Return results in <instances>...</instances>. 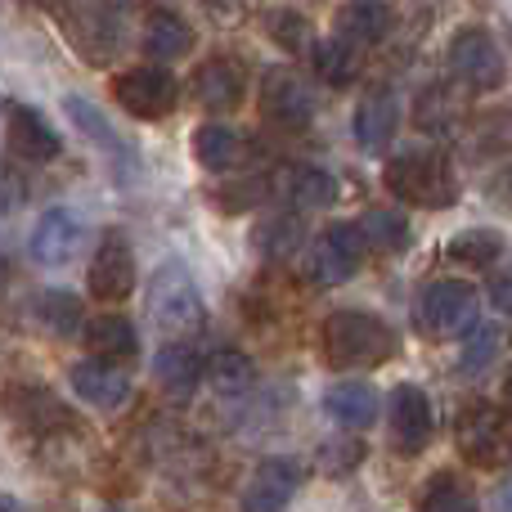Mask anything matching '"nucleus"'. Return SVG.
Segmentation results:
<instances>
[{
	"label": "nucleus",
	"instance_id": "obj_1",
	"mask_svg": "<svg viewBox=\"0 0 512 512\" xmlns=\"http://www.w3.org/2000/svg\"><path fill=\"white\" fill-rule=\"evenodd\" d=\"M319 346H324L333 369H378V364H387L391 355H396L400 337L382 315L346 306V310H333V315L324 319Z\"/></svg>",
	"mask_w": 512,
	"mask_h": 512
},
{
	"label": "nucleus",
	"instance_id": "obj_2",
	"mask_svg": "<svg viewBox=\"0 0 512 512\" xmlns=\"http://www.w3.org/2000/svg\"><path fill=\"white\" fill-rule=\"evenodd\" d=\"M382 185L391 189V198H400V203H409V207H427V212L450 207L454 198H459V185H454L450 162H445L436 149L396 153V158L387 162Z\"/></svg>",
	"mask_w": 512,
	"mask_h": 512
},
{
	"label": "nucleus",
	"instance_id": "obj_3",
	"mask_svg": "<svg viewBox=\"0 0 512 512\" xmlns=\"http://www.w3.org/2000/svg\"><path fill=\"white\" fill-rule=\"evenodd\" d=\"M149 315L153 324L162 328L167 337L176 342H189L207 328V306H203V292H198L194 274L185 265L167 261L149 283Z\"/></svg>",
	"mask_w": 512,
	"mask_h": 512
},
{
	"label": "nucleus",
	"instance_id": "obj_4",
	"mask_svg": "<svg viewBox=\"0 0 512 512\" xmlns=\"http://www.w3.org/2000/svg\"><path fill=\"white\" fill-rule=\"evenodd\" d=\"M459 454L472 468H512V409L508 405H472L459 414Z\"/></svg>",
	"mask_w": 512,
	"mask_h": 512
},
{
	"label": "nucleus",
	"instance_id": "obj_5",
	"mask_svg": "<svg viewBox=\"0 0 512 512\" xmlns=\"http://www.w3.org/2000/svg\"><path fill=\"white\" fill-rule=\"evenodd\" d=\"M418 328L427 337H472L481 328L477 288L463 279H436L418 297Z\"/></svg>",
	"mask_w": 512,
	"mask_h": 512
},
{
	"label": "nucleus",
	"instance_id": "obj_6",
	"mask_svg": "<svg viewBox=\"0 0 512 512\" xmlns=\"http://www.w3.org/2000/svg\"><path fill=\"white\" fill-rule=\"evenodd\" d=\"M445 68H450V77L459 86L477 90V95H490V90H499L508 81L504 54H499L495 36L486 27H463L450 41V50H445Z\"/></svg>",
	"mask_w": 512,
	"mask_h": 512
},
{
	"label": "nucleus",
	"instance_id": "obj_7",
	"mask_svg": "<svg viewBox=\"0 0 512 512\" xmlns=\"http://www.w3.org/2000/svg\"><path fill=\"white\" fill-rule=\"evenodd\" d=\"M113 99L126 108L131 117L144 122H158V117L176 113L180 104V81L176 72L158 68V63H144V68H126L113 77Z\"/></svg>",
	"mask_w": 512,
	"mask_h": 512
},
{
	"label": "nucleus",
	"instance_id": "obj_8",
	"mask_svg": "<svg viewBox=\"0 0 512 512\" xmlns=\"http://www.w3.org/2000/svg\"><path fill=\"white\" fill-rule=\"evenodd\" d=\"M68 41L86 54L90 63H113L122 50V9L113 5H68L59 9Z\"/></svg>",
	"mask_w": 512,
	"mask_h": 512
},
{
	"label": "nucleus",
	"instance_id": "obj_9",
	"mask_svg": "<svg viewBox=\"0 0 512 512\" xmlns=\"http://www.w3.org/2000/svg\"><path fill=\"white\" fill-rule=\"evenodd\" d=\"M364 230L360 225H328L324 234H319V243L310 248V279L319 283V288H333V283H346L355 270H360L364 261Z\"/></svg>",
	"mask_w": 512,
	"mask_h": 512
},
{
	"label": "nucleus",
	"instance_id": "obj_10",
	"mask_svg": "<svg viewBox=\"0 0 512 512\" xmlns=\"http://www.w3.org/2000/svg\"><path fill=\"white\" fill-rule=\"evenodd\" d=\"M261 113L283 131H301L315 117V95L310 86L288 68H270L261 77Z\"/></svg>",
	"mask_w": 512,
	"mask_h": 512
},
{
	"label": "nucleus",
	"instance_id": "obj_11",
	"mask_svg": "<svg viewBox=\"0 0 512 512\" xmlns=\"http://www.w3.org/2000/svg\"><path fill=\"white\" fill-rule=\"evenodd\" d=\"M387 418H391V441H396V450H405V454L427 450V441H432V432H436V409L423 387H414V382L391 387Z\"/></svg>",
	"mask_w": 512,
	"mask_h": 512
},
{
	"label": "nucleus",
	"instance_id": "obj_12",
	"mask_svg": "<svg viewBox=\"0 0 512 512\" xmlns=\"http://www.w3.org/2000/svg\"><path fill=\"white\" fill-rule=\"evenodd\" d=\"M301 481H306L301 459H288V454L265 459L248 477V486H243V512H283L301 490Z\"/></svg>",
	"mask_w": 512,
	"mask_h": 512
},
{
	"label": "nucleus",
	"instance_id": "obj_13",
	"mask_svg": "<svg viewBox=\"0 0 512 512\" xmlns=\"http://www.w3.org/2000/svg\"><path fill=\"white\" fill-rule=\"evenodd\" d=\"M90 292L99 301H126L135 292V256L122 230H108L90 261Z\"/></svg>",
	"mask_w": 512,
	"mask_h": 512
},
{
	"label": "nucleus",
	"instance_id": "obj_14",
	"mask_svg": "<svg viewBox=\"0 0 512 512\" xmlns=\"http://www.w3.org/2000/svg\"><path fill=\"white\" fill-rule=\"evenodd\" d=\"M81 243H86V221H81V212H72V207H50V212H41V221H36L32 230V261L41 265H68L72 256L81 252Z\"/></svg>",
	"mask_w": 512,
	"mask_h": 512
},
{
	"label": "nucleus",
	"instance_id": "obj_15",
	"mask_svg": "<svg viewBox=\"0 0 512 512\" xmlns=\"http://www.w3.org/2000/svg\"><path fill=\"white\" fill-rule=\"evenodd\" d=\"M5 131H9L14 153H18V158H27V162H54L63 153L59 131H54V126L45 122L36 108L18 104V99H9V104H5Z\"/></svg>",
	"mask_w": 512,
	"mask_h": 512
},
{
	"label": "nucleus",
	"instance_id": "obj_16",
	"mask_svg": "<svg viewBox=\"0 0 512 512\" xmlns=\"http://www.w3.org/2000/svg\"><path fill=\"white\" fill-rule=\"evenodd\" d=\"M63 108H68L72 126H77V131H81V135H86V140H90V144H95V149H99V153H108V158H113V162H117V171H122V180H126V176H131V171H135V167H140V158H135V153H131V144H126V140H122V135H117V131H113V122H108V117H104V113H99V108H95V104H90V99H86V95H68V99H63Z\"/></svg>",
	"mask_w": 512,
	"mask_h": 512
},
{
	"label": "nucleus",
	"instance_id": "obj_17",
	"mask_svg": "<svg viewBox=\"0 0 512 512\" xmlns=\"http://www.w3.org/2000/svg\"><path fill=\"white\" fill-rule=\"evenodd\" d=\"M194 99L212 113H230L243 99V63L234 54H212L203 68L194 72Z\"/></svg>",
	"mask_w": 512,
	"mask_h": 512
},
{
	"label": "nucleus",
	"instance_id": "obj_18",
	"mask_svg": "<svg viewBox=\"0 0 512 512\" xmlns=\"http://www.w3.org/2000/svg\"><path fill=\"white\" fill-rule=\"evenodd\" d=\"M396 126H400V104L391 90H373L360 108H355V140H360L364 153H382L391 140H396Z\"/></svg>",
	"mask_w": 512,
	"mask_h": 512
},
{
	"label": "nucleus",
	"instance_id": "obj_19",
	"mask_svg": "<svg viewBox=\"0 0 512 512\" xmlns=\"http://www.w3.org/2000/svg\"><path fill=\"white\" fill-rule=\"evenodd\" d=\"M144 50L158 63H176L194 50V23L176 9H149L144 18Z\"/></svg>",
	"mask_w": 512,
	"mask_h": 512
},
{
	"label": "nucleus",
	"instance_id": "obj_20",
	"mask_svg": "<svg viewBox=\"0 0 512 512\" xmlns=\"http://www.w3.org/2000/svg\"><path fill=\"white\" fill-rule=\"evenodd\" d=\"M279 194L301 212H315V207H328L337 198V180L333 171L315 167V162H292L279 171Z\"/></svg>",
	"mask_w": 512,
	"mask_h": 512
},
{
	"label": "nucleus",
	"instance_id": "obj_21",
	"mask_svg": "<svg viewBox=\"0 0 512 512\" xmlns=\"http://www.w3.org/2000/svg\"><path fill=\"white\" fill-rule=\"evenodd\" d=\"M72 391L95 409H122L126 400H131V382H126V373H117L113 364H99V360L72 369Z\"/></svg>",
	"mask_w": 512,
	"mask_h": 512
},
{
	"label": "nucleus",
	"instance_id": "obj_22",
	"mask_svg": "<svg viewBox=\"0 0 512 512\" xmlns=\"http://www.w3.org/2000/svg\"><path fill=\"white\" fill-rule=\"evenodd\" d=\"M203 373H207L203 355H198L189 342H167L158 351V360H153V378H158L162 391H171V396H189V391H198Z\"/></svg>",
	"mask_w": 512,
	"mask_h": 512
},
{
	"label": "nucleus",
	"instance_id": "obj_23",
	"mask_svg": "<svg viewBox=\"0 0 512 512\" xmlns=\"http://www.w3.org/2000/svg\"><path fill=\"white\" fill-rule=\"evenodd\" d=\"M86 346L99 355V364H122L140 351V333L126 315H95L86 324Z\"/></svg>",
	"mask_w": 512,
	"mask_h": 512
},
{
	"label": "nucleus",
	"instance_id": "obj_24",
	"mask_svg": "<svg viewBox=\"0 0 512 512\" xmlns=\"http://www.w3.org/2000/svg\"><path fill=\"white\" fill-rule=\"evenodd\" d=\"M391 27H396V14H391V5H378V0H360V5L337 9V36L351 41L355 50L360 45H378Z\"/></svg>",
	"mask_w": 512,
	"mask_h": 512
},
{
	"label": "nucleus",
	"instance_id": "obj_25",
	"mask_svg": "<svg viewBox=\"0 0 512 512\" xmlns=\"http://www.w3.org/2000/svg\"><path fill=\"white\" fill-rule=\"evenodd\" d=\"M14 414H18V423H27V432H72L77 427L68 405L54 400V391H45V387L14 391Z\"/></svg>",
	"mask_w": 512,
	"mask_h": 512
},
{
	"label": "nucleus",
	"instance_id": "obj_26",
	"mask_svg": "<svg viewBox=\"0 0 512 512\" xmlns=\"http://www.w3.org/2000/svg\"><path fill=\"white\" fill-rule=\"evenodd\" d=\"M324 409L337 427L360 432V427H369L373 418H378V396H373L369 382H337V387L324 396Z\"/></svg>",
	"mask_w": 512,
	"mask_h": 512
},
{
	"label": "nucleus",
	"instance_id": "obj_27",
	"mask_svg": "<svg viewBox=\"0 0 512 512\" xmlns=\"http://www.w3.org/2000/svg\"><path fill=\"white\" fill-rule=\"evenodd\" d=\"M310 63H315V77L333 90H346L360 77V50L342 36H328V41L310 45Z\"/></svg>",
	"mask_w": 512,
	"mask_h": 512
},
{
	"label": "nucleus",
	"instance_id": "obj_28",
	"mask_svg": "<svg viewBox=\"0 0 512 512\" xmlns=\"http://www.w3.org/2000/svg\"><path fill=\"white\" fill-rule=\"evenodd\" d=\"M194 158L203 171H234L243 158L239 131H230V126H221V122H203L194 131Z\"/></svg>",
	"mask_w": 512,
	"mask_h": 512
},
{
	"label": "nucleus",
	"instance_id": "obj_29",
	"mask_svg": "<svg viewBox=\"0 0 512 512\" xmlns=\"http://www.w3.org/2000/svg\"><path fill=\"white\" fill-rule=\"evenodd\" d=\"M418 512H481V504L463 477L436 472V477H427L418 486Z\"/></svg>",
	"mask_w": 512,
	"mask_h": 512
},
{
	"label": "nucleus",
	"instance_id": "obj_30",
	"mask_svg": "<svg viewBox=\"0 0 512 512\" xmlns=\"http://www.w3.org/2000/svg\"><path fill=\"white\" fill-rule=\"evenodd\" d=\"M306 243V230H301V216H265L261 225H256V248H261V256H270V261H288L292 252Z\"/></svg>",
	"mask_w": 512,
	"mask_h": 512
},
{
	"label": "nucleus",
	"instance_id": "obj_31",
	"mask_svg": "<svg viewBox=\"0 0 512 512\" xmlns=\"http://www.w3.org/2000/svg\"><path fill=\"white\" fill-rule=\"evenodd\" d=\"M499 252H504V239H499V230H463L450 239V256L454 265H468V270H490V265L499 261Z\"/></svg>",
	"mask_w": 512,
	"mask_h": 512
},
{
	"label": "nucleus",
	"instance_id": "obj_32",
	"mask_svg": "<svg viewBox=\"0 0 512 512\" xmlns=\"http://www.w3.org/2000/svg\"><path fill=\"white\" fill-rule=\"evenodd\" d=\"M36 319H41V324L50 328L54 337H77L86 310H81V297L54 288V292H41V297H36Z\"/></svg>",
	"mask_w": 512,
	"mask_h": 512
},
{
	"label": "nucleus",
	"instance_id": "obj_33",
	"mask_svg": "<svg viewBox=\"0 0 512 512\" xmlns=\"http://www.w3.org/2000/svg\"><path fill=\"white\" fill-rule=\"evenodd\" d=\"M468 140L477 158H499L512 153V108H490L468 126Z\"/></svg>",
	"mask_w": 512,
	"mask_h": 512
},
{
	"label": "nucleus",
	"instance_id": "obj_34",
	"mask_svg": "<svg viewBox=\"0 0 512 512\" xmlns=\"http://www.w3.org/2000/svg\"><path fill=\"white\" fill-rule=\"evenodd\" d=\"M360 230H364V243L378 252H405V243H409L405 212H391V207H369Z\"/></svg>",
	"mask_w": 512,
	"mask_h": 512
},
{
	"label": "nucleus",
	"instance_id": "obj_35",
	"mask_svg": "<svg viewBox=\"0 0 512 512\" xmlns=\"http://www.w3.org/2000/svg\"><path fill=\"white\" fill-rule=\"evenodd\" d=\"M414 122H418V131H427V135H445L459 122V104H454V95L445 86H427V90H418Z\"/></svg>",
	"mask_w": 512,
	"mask_h": 512
},
{
	"label": "nucleus",
	"instance_id": "obj_36",
	"mask_svg": "<svg viewBox=\"0 0 512 512\" xmlns=\"http://www.w3.org/2000/svg\"><path fill=\"white\" fill-rule=\"evenodd\" d=\"M315 459H319V472H328V477H351V472L364 463V441L355 432H342V436L319 445Z\"/></svg>",
	"mask_w": 512,
	"mask_h": 512
},
{
	"label": "nucleus",
	"instance_id": "obj_37",
	"mask_svg": "<svg viewBox=\"0 0 512 512\" xmlns=\"http://www.w3.org/2000/svg\"><path fill=\"white\" fill-rule=\"evenodd\" d=\"M207 378H212L225 396H234V391H248L252 364H248V355H243V351L221 346V351H212V360H207Z\"/></svg>",
	"mask_w": 512,
	"mask_h": 512
},
{
	"label": "nucleus",
	"instance_id": "obj_38",
	"mask_svg": "<svg viewBox=\"0 0 512 512\" xmlns=\"http://www.w3.org/2000/svg\"><path fill=\"white\" fill-rule=\"evenodd\" d=\"M265 27H270V41L283 45L288 54L306 50V32H310L306 14H297V9H270V14H265Z\"/></svg>",
	"mask_w": 512,
	"mask_h": 512
},
{
	"label": "nucleus",
	"instance_id": "obj_39",
	"mask_svg": "<svg viewBox=\"0 0 512 512\" xmlns=\"http://www.w3.org/2000/svg\"><path fill=\"white\" fill-rule=\"evenodd\" d=\"M265 194H270V185H265L261 176L234 180L230 189H221V207H225V212H230V216H239V212H248V207L265 203Z\"/></svg>",
	"mask_w": 512,
	"mask_h": 512
},
{
	"label": "nucleus",
	"instance_id": "obj_40",
	"mask_svg": "<svg viewBox=\"0 0 512 512\" xmlns=\"http://www.w3.org/2000/svg\"><path fill=\"white\" fill-rule=\"evenodd\" d=\"M463 360H459V369L463 373H477V369H486L490 364V351H495V333H490V328H477V333L472 337H463Z\"/></svg>",
	"mask_w": 512,
	"mask_h": 512
},
{
	"label": "nucleus",
	"instance_id": "obj_41",
	"mask_svg": "<svg viewBox=\"0 0 512 512\" xmlns=\"http://www.w3.org/2000/svg\"><path fill=\"white\" fill-rule=\"evenodd\" d=\"M490 301H495V310H512V274L490 279Z\"/></svg>",
	"mask_w": 512,
	"mask_h": 512
},
{
	"label": "nucleus",
	"instance_id": "obj_42",
	"mask_svg": "<svg viewBox=\"0 0 512 512\" xmlns=\"http://www.w3.org/2000/svg\"><path fill=\"white\" fill-rule=\"evenodd\" d=\"M490 194H495L499 203L512 207V162H508V167H499V176L490 180Z\"/></svg>",
	"mask_w": 512,
	"mask_h": 512
},
{
	"label": "nucleus",
	"instance_id": "obj_43",
	"mask_svg": "<svg viewBox=\"0 0 512 512\" xmlns=\"http://www.w3.org/2000/svg\"><path fill=\"white\" fill-rule=\"evenodd\" d=\"M499 512H512V481L499 490Z\"/></svg>",
	"mask_w": 512,
	"mask_h": 512
},
{
	"label": "nucleus",
	"instance_id": "obj_44",
	"mask_svg": "<svg viewBox=\"0 0 512 512\" xmlns=\"http://www.w3.org/2000/svg\"><path fill=\"white\" fill-rule=\"evenodd\" d=\"M5 512H23V508H18V499H14V495H5Z\"/></svg>",
	"mask_w": 512,
	"mask_h": 512
},
{
	"label": "nucleus",
	"instance_id": "obj_45",
	"mask_svg": "<svg viewBox=\"0 0 512 512\" xmlns=\"http://www.w3.org/2000/svg\"><path fill=\"white\" fill-rule=\"evenodd\" d=\"M108 512H113V508H108Z\"/></svg>",
	"mask_w": 512,
	"mask_h": 512
}]
</instances>
